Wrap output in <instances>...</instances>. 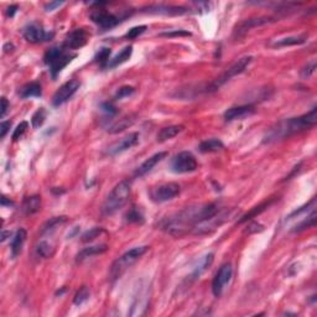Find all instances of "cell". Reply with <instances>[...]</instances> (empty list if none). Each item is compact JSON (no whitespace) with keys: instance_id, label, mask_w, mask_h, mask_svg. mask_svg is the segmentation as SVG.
<instances>
[{"instance_id":"1","label":"cell","mask_w":317,"mask_h":317,"mask_svg":"<svg viewBox=\"0 0 317 317\" xmlns=\"http://www.w3.org/2000/svg\"><path fill=\"white\" fill-rule=\"evenodd\" d=\"M218 210L219 207L217 203L190 206L175 213L174 216L164 219L160 223V228L174 237H182L185 234L191 233L196 224L216 213Z\"/></svg>"},{"instance_id":"2","label":"cell","mask_w":317,"mask_h":317,"mask_svg":"<svg viewBox=\"0 0 317 317\" xmlns=\"http://www.w3.org/2000/svg\"><path fill=\"white\" fill-rule=\"evenodd\" d=\"M317 123V108L314 107L306 114L301 115L297 118H290L279 122L278 124L270 128L265 138L264 143H273V141L283 140V139L289 138V136L294 135V134L304 132V130L314 128Z\"/></svg>"},{"instance_id":"3","label":"cell","mask_w":317,"mask_h":317,"mask_svg":"<svg viewBox=\"0 0 317 317\" xmlns=\"http://www.w3.org/2000/svg\"><path fill=\"white\" fill-rule=\"evenodd\" d=\"M132 192V185L129 180H123L114 186L107 198L102 205V213L104 216H112L115 212L122 210L128 203Z\"/></svg>"},{"instance_id":"4","label":"cell","mask_w":317,"mask_h":317,"mask_svg":"<svg viewBox=\"0 0 317 317\" xmlns=\"http://www.w3.org/2000/svg\"><path fill=\"white\" fill-rule=\"evenodd\" d=\"M76 53L70 52L68 50H66L65 47H52L49 51L45 53L44 56V62L49 66L50 73H51L52 78L56 79L61 71L72 62L73 58L76 57Z\"/></svg>"},{"instance_id":"5","label":"cell","mask_w":317,"mask_h":317,"mask_svg":"<svg viewBox=\"0 0 317 317\" xmlns=\"http://www.w3.org/2000/svg\"><path fill=\"white\" fill-rule=\"evenodd\" d=\"M148 250V245H140V247H134L130 250H128V252H125L119 259H117L113 263L112 269H110V279L112 280L119 279L124 274V271L133 264H135Z\"/></svg>"},{"instance_id":"6","label":"cell","mask_w":317,"mask_h":317,"mask_svg":"<svg viewBox=\"0 0 317 317\" xmlns=\"http://www.w3.org/2000/svg\"><path fill=\"white\" fill-rule=\"evenodd\" d=\"M252 61H253L252 56H245V57H243V58H240V60L237 61V62L233 63L231 67L227 68V70L224 71L221 76H219V77H217L216 79H214V81L210 84V86H207L206 92H208V93H211V92H216L217 89L221 88L224 83H227L229 79H232V78L236 77V76H238V75H240V73L244 72V71L247 70L248 66L252 63Z\"/></svg>"},{"instance_id":"7","label":"cell","mask_w":317,"mask_h":317,"mask_svg":"<svg viewBox=\"0 0 317 317\" xmlns=\"http://www.w3.org/2000/svg\"><path fill=\"white\" fill-rule=\"evenodd\" d=\"M229 213H231V211L229 210L219 208L216 213H213L212 216L207 217V218L203 219L202 222L196 224L192 228V231H191V234H195V236H206V234H211L228 219Z\"/></svg>"},{"instance_id":"8","label":"cell","mask_w":317,"mask_h":317,"mask_svg":"<svg viewBox=\"0 0 317 317\" xmlns=\"http://www.w3.org/2000/svg\"><path fill=\"white\" fill-rule=\"evenodd\" d=\"M181 192V187L176 182H165V184H160L155 187H151L149 196L150 200L155 203H164L167 201L174 200L175 197L180 195Z\"/></svg>"},{"instance_id":"9","label":"cell","mask_w":317,"mask_h":317,"mask_svg":"<svg viewBox=\"0 0 317 317\" xmlns=\"http://www.w3.org/2000/svg\"><path fill=\"white\" fill-rule=\"evenodd\" d=\"M197 167V160L190 151H181L171 160V170L175 174H188L196 171Z\"/></svg>"},{"instance_id":"10","label":"cell","mask_w":317,"mask_h":317,"mask_svg":"<svg viewBox=\"0 0 317 317\" xmlns=\"http://www.w3.org/2000/svg\"><path fill=\"white\" fill-rule=\"evenodd\" d=\"M232 276H233V266L231 263H226L218 269L212 281V292L216 297H221L223 294L224 288L229 284Z\"/></svg>"},{"instance_id":"11","label":"cell","mask_w":317,"mask_h":317,"mask_svg":"<svg viewBox=\"0 0 317 317\" xmlns=\"http://www.w3.org/2000/svg\"><path fill=\"white\" fill-rule=\"evenodd\" d=\"M81 87V82L78 79H70L68 82L63 83L60 88L56 91L55 96L52 98V104L55 107H60L63 103L70 101L73 96H75L76 92Z\"/></svg>"},{"instance_id":"12","label":"cell","mask_w":317,"mask_h":317,"mask_svg":"<svg viewBox=\"0 0 317 317\" xmlns=\"http://www.w3.org/2000/svg\"><path fill=\"white\" fill-rule=\"evenodd\" d=\"M24 39L31 44H39V42L50 41L53 37V32H49L39 24H30L25 26L23 30Z\"/></svg>"},{"instance_id":"13","label":"cell","mask_w":317,"mask_h":317,"mask_svg":"<svg viewBox=\"0 0 317 317\" xmlns=\"http://www.w3.org/2000/svg\"><path fill=\"white\" fill-rule=\"evenodd\" d=\"M91 19L96 25H98L99 29L103 30V31L113 29V27H115L120 23V18H118L114 14L109 13V11L103 10V9L94 10L91 14Z\"/></svg>"},{"instance_id":"14","label":"cell","mask_w":317,"mask_h":317,"mask_svg":"<svg viewBox=\"0 0 317 317\" xmlns=\"http://www.w3.org/2000/svg\"><path fill=\"white\" fill-rule=\"evenodd\" d=\"M143 13L154 14V15H169V16H177L187 14L188 9L185 6L179 5H167V4H153V5L145 6L141 9Z\"/></svg>"},{"instance_id":"15","label":"cell","mask_w":317,"mask_h":317,"mask_svg":"<svg viewBox=\"0 0 317 317\" xmlns=\"http://www.w3.org/2000/svg\"><path fill=\"white\" fill-rule=\"evenodd\" d=\"M271 21H274L273 18H269V16H259V18L247 19V20L242 21L239 25L237 26L236 30H234V37H236V39L243 37L247 32H249L253 27L265 25V24L271 23Z\"/></svg>"},{"instance_id":"16","label":"cell","mask_w":317,"mask_h":317,"mask_svg":"<svg viewBox=\"0 0 317 317\" xmlns=\"http://www.w3.org/2000/svg\"><path fill=\"white\" fill-rule=\"evenodd\" d=\"M87 41H88V34H87L86 30L76 29L67 35L65 42H63V47L68 51L70 50H78L83 47L87 44Z\"/></svg>"},{"instance_id":"17","label":"cell","mask_w":317,"mask_h":317,"mask_svg":"<svg viewBox=\"0 0 317 317\" xmlns=\"http://www.w3.org/2000/svg\"><path fill=\"white\" fill-rule=\"evenodd\" d=\"M139 143V134L138 133H130L127 136H124L123 139H120L119 141L113 144L112 146H109L108 149V154L109 155H118L122 154L124 151L129 150V149L134 148L136 144Z\"/></svg>"},{"instance_id":"18","label":"cell","mask_w":317,"mask_h":317,"mask_svg":"<svg viewBox=\"0 0 317 317\" xmlns=\"http://www.w3.org/2000/svg\"><path fill=\"white\" fill-rule=\"evenodd\" d=\"M255 112L254 107L250 104L245 106H238V107H232L224 112L223 118L226 122H233V120H240L244 118L249 117Z\"/></svg>"},{"instance_id":"19","label":"cell","mask_w":317,"mask_h":317,"mask_svg":"<svg viewBox=\"0 0 317 317\" xmlns=\"http://www.w3.org/2000/svg\"><path fill=\"white\" fill-rule=\"evenodd\" d=\"M167 156V153H165V151H161V153H158L155 154V155L150 156L149 158H146L145 161L143 162V164L140 165V166L136 169L135 171V176L136 177H143L144 175H146L148 172H150L151 170L154 169V167L156 166V165L158 164L160 161H162Z\"/></svg>"},{"instance_id":"20","label":"cell","mask_w":317,"mask_h":317,"mask_svg":"<svg viewBox=\"0 0 317 317\" xmlns=\"http://www.w3.org/2000/svg\"><path fill=\"white\" fill-rule=\"evenodd\" d=\"M26 237H27V233L24 228H19L15 233L13 234V238H11L10 243V250H11V257L16 258L23 250L24 244L26 242Z\"/></svg>"},{"instance_id":"21","label":"cell","mask_w":317,"mask_h":317,"mask_svg":"<svg viewBox=\"0 0 317 317\" xmlns=\"http://www.w3.org/2000/svg\"><path fill=\"white\" fill-rule=\"evenodd\" d=\"M107 250H108V245L107 244L92 245V247L83 248V249H82L81 252H79L77 255H76V263H77V264H81L82 262H84V260L88 259V258L94 257V255L103 254V253H106Z\"/></svg>"},{"instance_id":"22","label":"cell","mask_w":317,"mask_h":317,"mask_svg":"<svg viewBox=\"0 0 317 317\" xmlns=\"http://www.w3.org/2000/svg\"><path fill=\"white\" fill-rule=\"evenodd\" d=\"M214 260V254L213 253H208V254H206L205 257L201 258L200 260H198V263L196 264V266L193 268L192 273H191L190 278L192 279V280H197L198 278H200L201 275H202L203 273H205L206 270H207L208 268H210L211 265H212V263H213Z\"/></svg>"},{"instance_id":"23","label":"cell","mask_w":317,"mask_h":317,"mask_svg":"<svg viewBox=\"0 0 317 317\" xmlns=\"http://www.w3.org/2000/svg\"><path fill=\"white\" fill-rule=\"evenodd\" d=\"M41 205H42V200L41 196L39 195H34L30 196V197H26L23 202V212L27 216L30 214H35L37 213L40 210H41Z\"/></svg>"},{"instance_id":"24","label":"cell","mask_w":317,"mask_h":317,"mask_svg":"<svg viewBox=\"0 0 317 317\" xmlns=\"http://www.w3.org/2000/svg\"><path fill=\"white\" fill-rule=\"evenodd\" d=\"M184 125H170V127H165L158 132L156 138H158V143H164V141L170 140V139L179 135L180 133L184 132Z\"/></svg>"},{"instance_id":"25","label":"cell","mask_w":317,"mask_h":317,"mask_svg":"<svg viewBox=\"0 0 317 317\" xmlns=\"http://www.w3.org/2000/svg\"><path fill=\"white\" fill-rule=\"evenodd\" d=\"M146 306H148V294L145 290H141L139 292V296L135 299V302L132 306V311L129 312L130 316H140L145 312Z\"/></svg>"},{"instance_id":"26","label":"cell","mask_w":317,"mask_h":317,"mask_svg":"<svg viewBox=\"0 0 317 317\" xmlns=\"http://www.w3.org/2000/svg\"><path fill=\"white\" fill-rule=\"evenodd\" d=\"M55 245L52 244L51 242H49V240H40L39 243L36 244V247H35V253H36L37 257L40 258H44V259H49V258H52L53 257V254H55Z\"/></svg>"},{"instance_id":"27","label":"cell","mask_w":317,"mask_h":317,"mask_svg":"<svg viewBox=\"0 0 317 317\" xmlns=\"http://www.w3.org/2000/svg\"><path fill=\"white\" fill-rule=\"evenodd\" d=\"M19 94L24 99L32 98V97H41V84L37 83V82H31V83L25 84V86H23L19 89Z\"/></svg>"},{"instance_id":"28","label":"cell","mask_w":317,"mask_h":317,"mask_svg":"<svg viewBox=\"0 0 317 317\" xmlns=\"http://www.w3.org/2000/svg\"><path fill=\"white\" fill-rule=\"evenodd\" d=\"M66 222H67V217H53V218H51L50 221H47L46 223H45V226L42 227L41 233L40 234H41V236H50V234L57 231V229L60 228L62 224H65Z\"/></svg>"},{"instance_id":"29","label":"cell","mask_w":317,"mask_h":317,"mask_svg":"<svg viewBox=\"0 0 317 317\" xmlns=\"http://www.w3.org/2000/svg\"><path fill=\"white\" fill-rule=\"evenodd\" d=\"M132 53H133V46L124 47L118 55H115L114 57L110 58L109 63H108V67L115 68L118 67V66L123 65V63H125L130 57H132Z\"/></svg>"},{"instance_id":"30","label":"cell","mask_w":317,"mask_h":317,"mask_svg":"<svg viewBox=\"0 0 317 317\" xmlns=\"http://www.w3.org/2000/svg\"><path fill=\"white\" fill-rule=\"evenodd\" d=\"M200 151L203 154H207V153H217V151L222 150V149H224V144L222 143L219 139H208V140H205L202 141V143L200 144Z\"/></svg>"},{"instance_id":"31","label":"cell","mask_w":317,"mask_h":317,"mask_svg":"<svg viewBox=\"0 0 317 317\" xmlns=\"http://www.w3.org/2000/svg\"><path fill=\"white\" fill-rule=\"evenodd\" d=\"M274 201H275V200L265 201V202L260 203L259 206H255V207H253L252 210H250L247 214H244V216H243L242 218H240L239 221H238V223H239V224L240 223H244V222H248V221H250V219L254 218V217H257L258 214H260V213H262V212H264V211H265L266 208H268L269 206H270L271 203L274 202Z\"/></svg>"},{"instance_id":"32","label":"cell","mask_w":317,"mask_h":317,"mask_svg":"<svg viewBox=\"0 0 317 317\" xmlns=\"http://www.w3.org/2000/svg\"><path fill=\"white\" fill-rule=\"evenodd\" d=\"M316 226V210H312L310 212V214H307V217H305L300 223H297L296 226H294L292 228V232L295 233H299V232L305 231V229L312 228V227Z\"/></svg>"},{"instance_id":"33","label":"cell","mask_w":317,"mask_h":317,"mask_svg":"<svg viewBox=\"0 0 317 317\" xmlns=\"http://www.w3.org/2000/svg\"><path fill=\"white\" fill-rule=\"evenodd\" d=\"M133 123H134V119L132 117L122 118V119H119L118 122H115L114 124L110 125V127L108 128V133L109 134L120 133V132H123V130L127 129L128 127H130V125L133 124Z\"/></svg>"},{"instance_id":"34","label":"cell","mask_w":317,"mask_h":317,"mask_svg":"<svg viewBox=\"0 0 317 317\" xmlns=\"http://www.w3.org/2000/svg\"><path fill=\"white\" fill-rule=\"evenodd\" d=\"M125 221L128 223H135V224H143L145 222L144 218V213L141 212L140 208L133 207L128 211V213L125 214Z\"/></svg>"},{"instance_id":"35","label":"cell","mask_w":317,"mask_h":317,"mask_svg":"<svg viewBox=\"0 0 317 317\" xmlns=\"http://www.w3.org/2000/svg\"><path fill=\"white\" fill-rule=\"evenodd\" d=\"M306 41L304 36H291L285 37V39H280L273 45L274 47H288V46H296V45H301Z\"/></svg>"},{"instance_id":"36","label":"cell","mask_w":317,"mask_h":317,"mask_svg":"<svg viewBox=\"0 0 317 317\" xmlns=\"http://www.w3.org/2000/svg\"><path fill=\"white\" fill-rule=\"evenodd\" d=\"M89 296H91L89 289L87 288V286H82V288H79V290L76 292L75 297H73V304H75L76 306H81L82 304L88 301Z\"/></svg>"},{"instance_id":"37","label":"cell","mask_w":317,"mask_h":317,"mask_svg":"<svg viewBox=\"0 0 317 317\" xmlns=\"http://www.w3.org/2000/svg\"><path fill=\"white\" fill-rule=\"evenodd\" d=\"M46 115H47V113H46V110H45V108H39V109L34 113V115H32V118H31L32 128L37 129V128L42 127L45 123V120H46Z\"/></svg>"},{"instance_id":"38","label":"cell","mask_w":317,"mask_h":317,"mask_svg":"<svg viewBox=\"0 0 317 317\" xmlns=\"http://www.w3.org/2000/svg\"><path fill=\"white\" fill-rule=\"evenodd\" d=\"M110 53H112L110 49H108V47H103V49L99 50L98 53H97L96 57H94V60H96V62H98L99 65L108 66V63H109V60H110Z\"/></svg>"},{"instance_id":"39","label":"cell","mask_w":317,"mask_h":317,"mask_svg":"<svg viewBox=\"0 0 317 317\" xmlns=\"http://www.w3.org/2000/svg\"><path fill=\"white\" fill-rule=\"evenodd\" d=\"M102 233H104L103 228H98V227H96V228H92L91 231H87L86 233L82 236V242H84V243L92 242V240H94L96 238H98Z\"/></svg>"},{"instance_id":"40","label":"cell","mask_w":317,"mask_h":317,"mask_svg":"<svg viewBox=\"0 0 317 317\" xmlns=\"http://www.w3.org/2000/svg\"><path fill=\"white\" fill-rule=\"evenodd\" d=\"M146 29H148V26H146V25L135 26V27H133V29H130L129 31H128L127 34H125V39H129V40L136 39V37L140 36L141 34H144V32L146 31Z\"/></svg>"},{"instance_id":"41","label":"cell","mask_w":317,"mask_h":317,"mask_svg":"<svg viewBox=\"0 0 317 317\" xmlns=\"http://www.w3.org/2000/svg\"><path fill=\"white\" fill-rule=\"evenodd\" d=\"M27 128H29V123H27V122H21L20 124H19L18 127H16V129L14 130L13 138H11V139H13L14 141H18L19 139L23 138V135L25 134V132L27 130Z\"/></svg>"},{"instance_id":"42","label":"cell","mask_w":317,"mask_h":317,"mask_svg":"<svg viewBox=\"0 0 317 317\" xmlns=\"http://www.w3.org/2000/svg\"><path fill=\"white\" fill-rule=\"evenodd\" d=\"M315 71H316V61L312 60L310 62H307V65L301 70V77L304 79H307V78H310L314 75Z\"/></svg>"},{"instance_id":"43","label":"cell","mask_w":317,"mask_h":317,"mask_svg":"<svg viewBox=\"0 0 317 317\" xmlns=\"http://www.w3.org/2000/svg\"><path fill=\"white\" fill-rule=\"evenodd\" d=\"M134 92H135L134 87L123 86L120 87V88L117 91V93H115V99H123L125 98V97H129L130 94H133Z\"/></svg>"},{"instance_id":"44","label":"cell","mask_w":317,"mask_h":317,"mask_svg":"<svg viewBox=\"0 0 317 317\" xmlns=\"http://www.w3.org/2000/svg\"><path fill=\"white\" fill-rule=\"evenodd\" d=\"M101 109L102 112H104L107 115H109V117H113V115H115L118 113L117 108L112 103H102Z\"/></svg>"},{"instance_id":"45","label":"cell","mask_w":317,"mask_h":317,"mask_svg":"<svg viewBox=\"0 0 317 317\" xmlns=\"http://www.w3.org/2000/svg\"><path fill=\"white\" fill-rule=\"evenodd\" d=\"M161 36L172 37V36H191V32L185 31V30H176V31L171 32H162Z\"/></svg>"},{"instance_id":"46","label":"cell","mask_w":317,"mask_h":317,"mask_svg":"<svg viewBox=\"0 0 317 317\" xmlns=\"http://www.w3.org/2000/svg\"><path fill=\"white\" fill-rule=\"evenodd\" d=\"M9 107H10V104H9L8 99H6L5 97H1V108H0V118H1V119L6 115Z\"/></svg>"},{"instance_id":"47","label":"cell","mask_w":317,"mask_h":317,"mask_svg":"<svg viewBox=\"0 0 317 317\" xmlns=\"http://www.w3.org/2000/svg\"><path fill=\"white\" fill-rule=\"evenodd\" d=\"M63 1H51V3H47L45 5V11L46 13H51V11H55L56 9L60 8L61 5H63Z\"/></svg>"},{"instance_id":"48","label":"cell","mask_w":317,"mask_h":317,"mask_svg":"<svg viewBox=\"0 0 317 317\" xmlns=\"http://www.w3.org/2000/svg\"><path fill=\"white\" fill-rule=\"evenodd\" d=\"M262 231H264V227H263L262 224L257 223V222H252V223L248 226V229H247L248 233H259V232Z\"/></svg>"},{"instance_id":"49","label":"cell","mask_w":317,"mask_h":317,"mask_svg":"<svg viewBox=\"0 0 317 317\" xmlns=\"http://www.w3.org/2000/svg\"><path fill=\"white\" fill-rule=\"evenodd\" d=\"M10 127H11V122H1V124H0V138L1 139L5 138L6 133L9 132Z\"/></svg>"},{"instance_id":"50","label":"cell","mask_w":317,"mask_h":317,"mask_svg":"<svg viewBox=\"0 0 317 317\" xmlns=\"http://www.w3.org/2000/svg\"><path fill=\"white\" fill-rule=\"evenodd\" d=\"M16 10H18V6L16 5H10L8 8V16L9 18H13L14 15H15Z\"/></svg>"},{"instance_id":"51","label":"cell","mask_w":317,"mask_h":317,"mask_svg":"<svg viewBox=\"0 0 317 317\" xmlns=\"http://www.w3.org/2000/svg\"><path fill=\"white\" fill-rule=\"evenodd\" d=\"M11 236H13V233L10 231H3L1 232V242H5L8 239V237L10 238Z\"/></svg>"},{"instance_id":"52","label":"cell","mask_w":317,"mask_h":317,"mask_svg":"<svg viewBox=\"0 0 317 317\" xmlns=\"http://www.w3.org/2000/svg\"><path fill=\"white\" fill-rule=\"evenodd\" d=\"M14 203L11 202V201H8V198L5 197V196H3V197H1V206H3V207H5V206H13Z\"/></svg>"}]
</instances>
